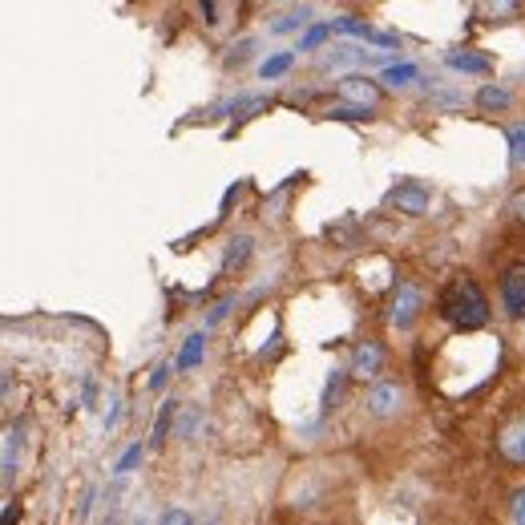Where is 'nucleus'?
I'll use <instances>...</instances> for the list:
<instances>
[{"mask_svg":"<svg viewBox=\"0 0 525 525\" xmlns=\"http://www.w3.org/2000/svg\"><path fill=\"white\" fill-rule=\"evenodd\" d=\"M449 65L461 73H489L493 69V61L485 53H449Z\"/></svg>","mask_w":525,"mask_h":525,"instance_id":"9b49d317","label":"nucleus"},{"mask_svg":"<svg viewBox=\"0 0 525 525\" xmlns=\"http://www.w3.org/2000/svg\"><path fill=\"white\" fill-rule=\"evenodd\" d=\"M328 33H332V25H315V29H307L303 41H299V49H320V45L328 41Z\"/></svg>","mask_w":525,"mask_h":525,"instance_id":"aec40b11","label":"nucleus"},{"mask_svg":"<svg viewBox=\"0 0 525 525\" xmlns=\"http://www.w3.org/2000/svg\"><path fill=\"white\" fill-rule=\"evenodd\" d=\"M509 215H513V219H517V223H525V190H521V194H513V198H509Z\"/></svg>","mask_w":525,"mask_h":525,"instance_id":"bb28decb","label":"nucleus"},{"mask_svg":"<svg viewBox=\"0 0 525 525\" xmlns=\"http://www.w3.org/2000/svg\"><path fill=\"white\" fill-rule=\"evenodd\" d=\"M202 348H206V336H190V340L182 344V352H178V360H174V368H178V372H186V368H194V364L202 360Z\"/></svg>","mask_w":525,"mask_h":525,"instance_id":"ddd939ff","label":"nucleus"},{"mask_svg":"<svg viewBox=\"0 0 525 525\" xmlns=\"http://www.w3.org/2000/svg\"><path fill=\"white\" fill-rule=\"evenodd\" d=\"M416 77H420V69H416L412 61H404V65H388V69L380 73L384 85H408V81H416Z\"/></svg>","mask_w":525,"mask_h":525,"instance_id":"2eb2a0df","label":"nucleus"},{"mask_svg":"<svg viewBox=\"0 0 525 525\" xmlns=\"http://www.w3.org/2000/svg\"><path fill=\"white\" fill-rule=\"evenodd\" d=\"M307 21H311V9H291V13H287L283 21H275L271 29H275V33H291V29H299V25H307Z\"/></svg>","mask_w":525,"mask_h":525,"instance_id":"f3484780","label":"nucleus"},{"mask_svg":"<svg viewBox=\"0 0 525 525\" xmlns=\"http://www.w3.org/2000/svg\"><path fill=\"white\" fill-rule=\"evenodd\" d=\"M158 525H194V517H190L186 509H166V513L158 517Z\"/></svg>","mask_w":525,"mask_h":525,"instance_id":"393cba45","label":"nucleus"},{"mask_svg":"<svg viewBox=\"0 0 525 525\" xmlns=\"http://www.w3.org/2000/svg\"><path fill=\"white\" fill-rule=\"evenodd\" d=\"M364 404H368V412L372 416H396L400 412V404H404V388L400 384H392V380H376L372 388H368V396H364Z\"/></svg>","mask_w":525,"mask_h":525,"instance_id":"20e7f679","label":"nucleus"},{"mask_svg":"<svg viewBox=\"0 0 525 525\" xmlns=\"http://www.w3.org/2000/svg\"><path fill=\"white\" fill-rule=\"evenodd\" d=\"M505 146H509V162L525 166V122H517V126L505 130Z\"/></svg>","mask_w":525,"mask_h":525,"instance_id":"4468645a","label":"nucleus"},{"mask_svg":"<svg viewBox=\"0 0 525 525\" xmlns=\"http://www.w3.org/2000/svg\"><path fill=\"white\" fill-rule=\"evenodd\" d=\"M388 206L392 210H400V215H425L429 210V190L420 186V182H404V186H396L392 194H388Z\"/></svg>","mask_w":525,"mask_h":525,"instance_id":"6e6552de","label":"nucleus"},{"mask_svg":"<svg viewBox=\"0 0 525 525\" xmlns=\"http://www.w3.org/2000/svg\"><path fill=\"white\" fill-rule=\"evenodd\" d=\"M142 453H146L142 445H130V449L122 453V461H118V473H130V469H134V465L142 461Z\"/></svg>","mask_w":525,"mask_h":525,"instance_id":"b1692460","label":"nucleus"},{"mask_svg":"<svg viewBox=\"0 0 525 525\" xmlns=\"http://www.w3.org/2000/svg\"><path fill=\"white\" fill-rule=\"evenodd\" d=\"M509 517H513V525H525V489L513 493V501H509Z\"/></svg>","mask_w":525,"mask_h":525,"instance_id":"a878e982","label":"nucleus"},{"mask_svg":"<svg viewBox=\"0 0 525 525\" xmlns=\"http://www.w3.org/2000/svg\"><path fill=\"white\" fill-rule=\"evenodd\" d=\"M340 392H344V372H332V376H328V388H324V412H332V408H336Z\"/></svg>","mask_w":525,"mask_h":525,"instance_id":"6ab92c4d","label":"nucleus"},{"mask_svg":"<svg viewBox=\"0 0 525 525\" xmlns=\"http://www.w3.org/2000/svg\"><path fill=\"white\" fill-rule=\"evenodd\" d=\"M364 57V49H356V45H344V49H336L332 57H328V65L336 69V65H352V61H360Z\"/></svg>","mask_w":525,"mask_h":525,"instance_id":"4be33fe9","label":"nucleus"},{"mask_svg":"<svg viewBox=\"0 0 525 525\" xmlns=\"http://www.w3.org/2000/svg\"><path fill=\"white\" fill-rule=\"evenodd\" d=\"M166 376H170V368H166V364H162V368H158V372H154V376H150V388H162V384H166Z\"/></svg>","mask_w":525,"mask_h":525,"instance_id":"cd10ccee","label":"nucleus"},{"mask_svg":"<svg viewBox=\"0 0 525 525\" xmlns=\"http://www.w3.org/2000/svg\"><path fill=\"white\" fill-rule=\"evenodd\" d=\"M501 303L513 320H525V263H517L501 275Z\"/></svg>","mask_w":525,"mask_h":525,"instance_id":"423d86ee","label":"nucleus"},{"mask_svg":"<svg viewBox=\"0 0 525 525\" xmlns=\"http://www.w3.org/2000/svg\"><path fill=\"white\" fill-rule=\"evenodd\" d=\"M251 251H255V243H251L247 235H239V239H231V247H227V259H223V271H239V267H247V259H251Z\"/></svg>","mask_w":525,"mask_h":525,"instance_id":"9d476101","label":"nucleus"},{"mask_svg":"<svg viewBox=\"0 0 525 525\" xmlns=\"http://www.w3.org/2000/svg\"><path fill=\"white\" fill-rule=\"evenodd\" d=\"M291 61H295L291 53H279V57H267V61L259 65V73H263V77H279V73H287V69H291Z\"/></svg>","mask_w":525,"mask_h":525,"instance_id":"a211bd4d","label":"nucleus"},{"mask_svg":"<svg viewBox=\"0 0 525 525\" xmlns=\"http://www.w3.org/2000/svg\"><path fill=\"white\" fill-rule=\"evenodd\" d=\"M441 315L461 332H477V328L489 324V299H485V291L473 279H457L441 295Z\"/></svg>","mask_w":525,"mask_h":525,"instance_id":"f257e3e1","label":"nucleus"},{"mask_svg":"<svg viewBox=\"0 0 525 525\" xmlns=\"http://www.w3.org/2000/svg\"><path fill=\"white\" fill-rule=\"evenodd\" d=\"M420 303H425V295H420L416 283H400L396 295H392V307H388V324L396 332H408L416 324V315H420Z\"/></svg>","mask_w":525,"mask_h":525,"instance_id":"f03ea898","label":"nucleus"},{"mask_svg":"<svg viewBox=\"0 0 525 525\" xmlns=\"http://www.w3.org/2000/svg\"><path fill=\"white\" fill-rule=\"evenodd\" d=\"M497 449L509 465H525V412H517L513 420H505L497 433Z\"/></svg>","mask_w":525,"mask_h":525,"instance_id":"7ed1b4c3","label":"nucleus"},{"mask_svg":"<svg viewBox=\"0 0 525 525\" xmlns=\"http://www.w3.org/2000/svg\"><path fill=\"white\" fill-rule=\"evenodd\" d=\"M380 368H384V348H380L376 340H360V344H356V352H352L348 372H352L356 380H372V384H376Z\"/></svg>","mask_w":525,"mask_h":525,"instance_id":"39448f33","label":"nucleus"},{"mask_svg":"<svg viewBox=\"0 0 525 525\" xmlns=\"http://www.w3.org/2000/svg\"><path fill=\"white\" fill-rule=\"evenodd\" d=\"M174 416H178V404L174 400H166L162 408H158V420H154V437H150V445L158 449L166 437H170V425H174Z\"/></svg>","mask_w":525,"mask_h":525,"instance_id":"f8f14e48","label":"nucleus"},{"mask_svg":"<svg viewBox=\"0 0 525 525\" xmlns=\"http://www.w3.org/2000/svg\"><path fill=\"white\" fill-rule=\"evenodd\" d=\"M477 105H481V110H509L513 93H509L505 85H481V89H477Z\"/></svg>","mask_w":525,"mask_h":525,"instance_id":"1a4fd4ad","label":"nucleus"},{"mask_svg":"<svg viewBox=\"0 0 525 525\" xmlns=\"http://www.w3.org/2000/svg\"><path fill=\"white\" fill-rule=\"evenodd\" d=\"M328 118H340V122H364V118H372V110H356V105H336V110H332Z\"/></svg>","mask_w":525,"mask_h":525,"instance_id":"412c9836","label":"nucleus"},{"mask_svg":"<svg viewBox=\"0 0 525 525\" xmlns=\"http://www.w3.org/2000/svg\"><path fill=\"white\" fill-rule=\"evenodd\" d=\"M194 425H198V408H194V404H186V408L174 416V433H178V437H190V433H194Z\"/></svg>","mask_w":525,"mask_h":525,"instance_id":"dca6fc26","label":"nucleus"},{"mask_svg":"<svg viewBox=\"0 0 525 525\" xmlns=\"http://www.w3.org/2000/svg\"><path fill=\"white\" fill-rule=\"evenodd\" d=\"M231 307H235V299H231V295H227V299H219L215 307H210V315H206V324H210V328H215V324H223Z\"/></svg>","mask_w":525,"mask_h":525,"instance_id":"5701e85b","label":"nucleus"},{"mask_svg":"<svg viewBox=\"0 0 525 525\" xmlns=\"http://www.w3.org/2000/svg\"><path fill=\"white\" fill-rule=\"evenodd\" d=\"M340 97L344 105H356V110H376V101H380V85L372 77H344L340 81Z\"/></svg>","mask_w":525,"mask_h":525,"instance_id":"0eeeda50","label":"nucleus"}]
</instances>
